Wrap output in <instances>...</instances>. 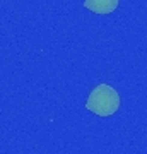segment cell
Segmentation results:
<instances>
[{
	"label": "cell",
	"instance_id": "cell-2",
	"mask_svg": "<svg viewBox=\"0 0 147 154\" xmlns=\"http://www.w3.org/2000/svg\"><path fill=\"white\" fill-rule=\"evenodd\" d=\"M120 0H84V7L87 11L94 12V14H111L113 11H116Z\"/></svg>",
	"mask_w": 147,
	"mask_h": 154
},
{
	"label": "cell",
	"instance_id": "cell-1",
	"mask_svg": "<svg viewBox=\"0 0 147 154\" xmlns=\"http://www.w3.org/2000/svg\"><path fill=\"white\" fill-rule=\"evenodd\" d=\"M86 108L98 116H109L120 108V94L108 84H98L89 94Z\"/></svg>",
	"mask_w": 147,
	"mask_h": 154
}]
</instances>
